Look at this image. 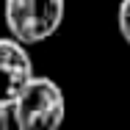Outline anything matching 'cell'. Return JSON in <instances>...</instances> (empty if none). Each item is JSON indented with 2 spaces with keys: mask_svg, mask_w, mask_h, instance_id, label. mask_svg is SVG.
<instances>
[{
  "mask_svg": "<svg viewBox=\"0 0 130 130\" xmlns=\"http://www.w3.org/2000/svg\"><path fill=\"white\" fill-rule=\"evenodd\" d=\"M67 0H6L3 14L14 39L22 44H39L50 39L64 22Z\"/></svg>",
  "mask_w": 130,
  "mask_h": 130,
  "instance_id": "cell-1",
  "label": "cell"
},
{
  "mask_svg": "<svg viewBox=\"0 0 130 130\" xmlns=\"http://www.w3.org/2000/svg\"><path fill=\"white\" fill-rule=\"evenodd\" d=\"M20 130H53L64 122V94L50 78H33L14 103Z\"/></svg>",
  "mask_w": 130,
  "mask_h": 130,
  "instance_id": "cell-2",
  "label": "cell"
},
{
  "mask_svg": "<svg viewBox=\"0 0 130 130\" xmlns=\"http://www.w3.org/2000/svg\"><path fill=\"white\" fill-rule=\"evenodd\" d=\"M33 78V61L25 44L14 36L0 39V103H17Z\"/></svg>",
  "mask_w": 130,
  "mask_h": 130,
  "instance_id": "cell-3",
  "label": "cell"
},
{
  "mask_svg": "<svg viewBox=\"0 0 130 130\" xmlns=\"http://www.w3.org/2000/svg\"><path fill=\"white\" fill-rule=\"evenodd\" d=\"M116 22H119V33H122V39L130 44V0H122V3H119Z\"/></svg>",
  "mask_w": 130,
  "mask_h": 130,
  "instance_id": "cell-4",
  "label": "cell"
},
{
  "mask_svg": "<svg viewBox=\"0 0 130 130\" xmlns=\"http://www.w3.org/2000/svg\"><path fill=\"white\" fill-rule=\"evenodd\" d=\"M8 127H20L17 111H14V103H0V130H8Z\"/></svg>",
  "mask_w": 130,
  "mask_h": 130,
  "instance_id": "cell-5",
  "label": "cell"
}]
</instances>
